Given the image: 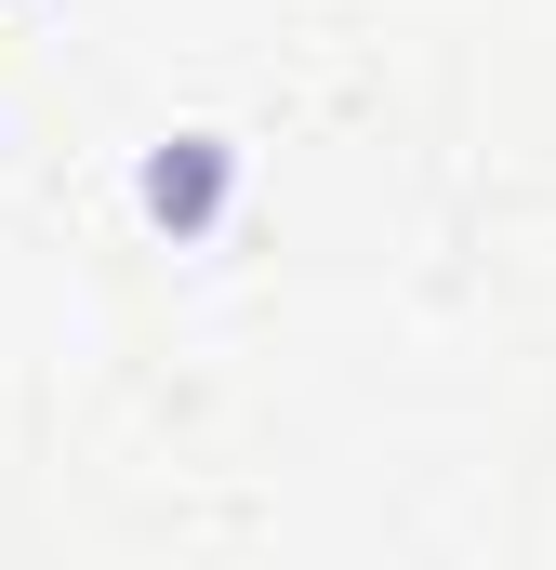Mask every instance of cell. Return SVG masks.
I'll list each match as a JSON object with an SVG mask.
<instances>
[{
    "label": "cell",
    "instance_id": "cell-1",
    "mask_svg": "<svg viewBox=\"0 0 556 570\" xmlns=\"http://www.w3.org/2000/svg\"><path fill=\"white\" fill-rule=\"evenodd\" d=\"M212 199H226V146L212 134H186V146L146 159V213H159V226H212Z\"/></svg>",
    "mask_w": 556,
    "mask_h": 570
}]
</instances>
